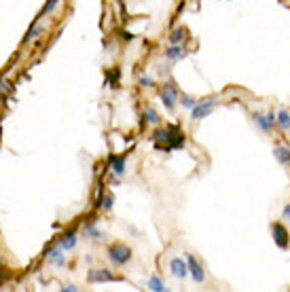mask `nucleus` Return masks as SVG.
Returning a JSON list of instances; mask_svg holds the SVG:
<instances>
[{"instance_id":"11","label":"nucleus","mask_w":290,"mask_h":292,"mask_svg":"<svg viewBox=\"0 0 290 292\" xmlns=\"http://www.w3.org/2000/svg\"><path fill=\"white\" fill-rule=\"evenodd\" d=\"M89 279L91 281H119V277L115 275V273H110V271H106V269H93L91 273H89Z\"/></svg>"},{"instance_id":"4","label":"nucleus","mask_w":290,"mask_h":292,"mask_svg":"<svg viewBox=\"0 0 290 292\" xmlns=\"http://www.w3.org/2000/svg\"><path fill=\"white\" fill-rule=\"evenodd\" d=\"M271 237L275 241V246L279 250H286L290 246V235H288V229L282 223H271Z\"/></svg>"},{"instance_id":"12","label":"nucleus","mask_w":290,"mask_h":292,"mask_svg":"<svg viewBox=\"0 0 290 292\" xmlns=\"http://www.w3.org/2000/svg\"><path fill=\"white\" fill-rule=\"evenodd\" d=\"M75 246H77V233H72V231L59 239V248L64 250V252H68V250H72Z\"/></svg>"},{"instance_id":"24","label":"nucleus","mask_w":290,"mask_h":292,"mask_svg":"<svg viewBox=\"0 0 290 292\" xmlns=\"http://www.w3.org/2000/svg\"><path fill=\"white\" fill-rule=\"evenodd\" d=\"M140 83H142L144 87H151V85H153V80H151L149 76H142V78H140Z\"/></svg>"},{"instance_id":"19","label":"nucleus","mask_w":290,"mask_h":292,"mask_svg":"<svg viewBox=\"0 0 290 292\" xmlns=\"http://www.w3.org/2000/svg\"><path fill=\"white\" fill-rule=\"evenodd\" d=\"M157 113H155V110L153 108H149L147 110V113H144V121H147V123H157Z\"/></svg>"},{"instance_id":"5","label":"nucleus","mask_w":290,"mask_h":292,"mask_svg":"<svg viewBox=\"0 0 290 292\" xmlns=\"http://www.w3.org/2000/svg\"><path fill=\"white\" fill-rule=\"evenodd\" d=\"M214 108H216V98H208V100H203V102H197L195 108L191 110V119L193 121H201L203 117L212 115Z\"/></svg>"},{"instance_id":"8","label":"nucleus","mask_w":290,"mask_h":292,"mask_svg":"<svg viewBox=\"0 0 290 292\" xmlns=\"http://www.w3.org/2000/svg\"><path fill=\"white\" fill-rule=\"evenodd\" d=\"M170 273L174 277H178V279H184L186 275H189V267H186V260L182 258H172L170 260Z\"/></svg>"},{"instance_id":"1","label":"nucleus","mask_w":290,"mask_h":292,"mask_svg":"<svg viewBox=\"0 0 290 292\" xmlns=\"http://www.w3.org/2000/svg\"><path fill=\"white\" fill-rule=\"evenodd\" d=\"M182 144H184V136L180 134L178 127H168V129L155 132V146H157L159 150L170 153V150L182 148Z\"/></svg>"},{"instance_id":"18","label":"nucleus","mask_w":290,"mask_h":292,"mask_svg":"<svg viewBox=\"0 0 290 292\" xmlns=\"http://www.w3.org/2000/svg\"><path fill=\"white\" fill-rule=\"evenodd\" d=\"M180 104H182L184 108L193 110V108H195V104H197V100H195V98H191V95H182V98H180Z\"/></svg>"},{"instance_id":"2","label":"nucleus","mask_w":290,"mask_h":292,"mask_svg":"<svg viewBox=\"0 0 290 292\" xmlns=\"http://www.w3.org/2000/svg\"><path fill=\"white\" fill-rule=\"evenodd\" d=\"M250 117H252V121H254V125L261 129L263 134H269V132H271V129L275 127V113H273V110H269V113H261V110H254Z\"/></svg>"},{"instance_id":"25","label":"nucleus","mask_w":290,"mask_h":292,"mask_svg":"<svg viewBox=\"0 0 290 292\" xmlns=\"http://www.w3.org/2000/svg\"><path fill=\"white\" fill-rule=\"evenodd\" d=\"M61 290H70V292H75L77 288H75V286H72V284H68V286H61Z\"/></svg>"},{"instance_id":"21","label":"nucleus","mask_w":290,"mask_h":292,"mask_svg":"<svg viewBox=\"0 0 290 292\" xmlns=\"http://www.w3.org/2000/svg\"><path fill=\"white\" fill-rule=\"evenodd\" d=\"M282 218L290 223V204H286V206L282 208Z\"/></svg>"},{"instance_id":"20","label":"nucleus","mask_w":290,"mask_h":292,"mask_svg":"<svg viewBox=\"0 0 290 292\" xmlns=\"http://www.w3.org/2000/svg\"><path fill=\"white\" fill-rule=\"evenodd\" d=\"M55 5H57V0H47V5H45V9H43V13H40V15H47Z\"/></svg>"},{"instance_id":"6","label":"nucleus","mask_w":290,"mask_h":292,"mask_svg":"<svg viewBox=\"0 0 290 292\" xmlns=\"http://www.w3.org/2000/svg\"><path fill=\"white\" fill-rule=\"evenodd\" d=\"M186 267H189V273H191L195 284H203V281H205V271H203V267L199 265V260L195 258L193 254H186Z\"/></svg>"},{"instance_id":"16","label":"nucleus","mask_w":290,"mask_h":292,"mask_svg":"<svg viewBox=\"0 0 290 292\" xmlns=\"http://www.w3.org/2000/svg\"><path fill=\"white\" fill-rule=\"evenodd\" d=\"M184 36H186V30H184V28H176L174 32L170 34V43H172V45H180V40H182Z\"/></svg>"},{"instance_id":"3","label":"nucleus","mask_w":290,"mask_h":292,"mask_svg":"<svg viewBox=\"0 0 290 292\" xmlns=\"http://www.w3.org/2000/svg\"><path fill=\"white\" fill-rule=\"evenodd\" d=\"M108 256L115 265H127L131 260V250L127 246H123V244H115L108 250Z\"/></svg>"},{"instance_id":"15","label":"nucleus","mask_w":290,"mask_h":292,"mask_svg":"<svg viewBox=\"0 0 290 292\" xmlns=\"http://www.w3.org/2000/svg\"><path fill=\"white\" fill-rule=\"evenodd\" d=\"M49 260H51L53 265H64V250H61L59 246L53 248V250L49 252Z\"/></svg>"},{"instance_id":"7","label":"nucleus","mask_w":290,"mask_h":292,"mask_svg":"<svg viewBox=\"0 0 290 292\" xmlns=\"http://www.w3.org/2000/svg\"><path fill=\"white\" fill-rule=\"evenodd\" d=\"M161 100H163V104L172 110L176 106V100H178V87L174 83H165L161 87Z\"/></svg>"},{"instance_id":"10","label":"nucleus","mask_w":290,"mask_h":292,"mask_svg":"<svg viewBox=\"0 0 290 292\" xmlns=\"http://www.w3.org/2000/svg\"><path fill=\"white\" fill-rule=\"evenodd\" d=\"M275 127H279L282 132H290V110L282 108L275 113Z\"/></svg>"},{"instance_id":"17","label":"nucleus","mask_w":290,"mask_h":292,"mask_svg":"<svg viewBox=\"0 0 290 292\" xmlns=\"http://www.w3.org/2000/svg\"><path fill=\"white\" fill-rule=\"evenodd\" d=\"M149 290H155V292H168V288L163 286V281L159 277H151L149 279Z\"/></svg>"},{"instance_id":"23","label":"nucleus","mask_w":290,"mask_h":292,"mask_svg":"<svg viewBox=\"0 0 290 292\" xmlns=\"http://www.w3.org/2000/svg\"><path fill=\"white\" fill-rule=\"evenodd\" d=\"M104 208H106V210L112 208V195H106V197H104Z\"/></svg>"},{"instance_id":"9","label":"nucleus","mask_w":290,"mask_h":292,"mask_svg":"<svg viewBox=\"0 0 290 292\" xmlns=\"http://www.w3.org/2000/svg\"><path fill=\"white\" fill-rule=\"evenodd\" d=\"M273 157L282 167H290V146L288 144H275Z\"/></svg>"},{"instance_id":"13","label":"nucleus","mask_w":290,"mask_h":292,"mask_svg":"<svg viewBox=\"0 0 290 292\" xmlns=\"http://www.w3.org/2000/svg\"><path fill=\"white\" fill-rule=\"evenodd\" d=\"M110 167H112V172H115L117 176H121L123 172H125V157L112 155V157H110Z\"/></svg>"},{"instance_id":"14","label":"nucleus","mask_w":290,"mask_h":292,"mask_svg":"<svg viewBox=\"0 0 290 292\" xmlns=\"http://www.w3.org/2000/svg\"><path fill=\"white\" fill-rule=\"evenodd\" d=\"M184 53L186 51H184L180 45H172L168 51H165V57H168V59H180V57H184Z\"/></svg>"},{"instance_id":"22","label":"nucleus","mask_w":290,"mask_h":292,"mask_svg":"<svg viewBox=\"0 0 290 292\" xmlns=\"http://www.w3.org/2000/svg\"><path fill=\"white\" fill-rule=\"evenodd\" d=\"M38 30H40L38 26H32V28H30V34L26 36V43H28V40H30V38H32V36H36V34H38Z\"/></svg>"}]
</instances>
